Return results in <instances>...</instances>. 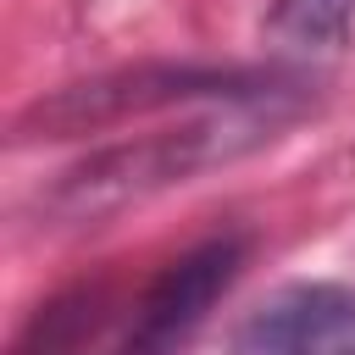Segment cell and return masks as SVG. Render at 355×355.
I'll return each mask as SVG.
<instances>
[{"label": "cell", "mask_w": 355, "mask_h": 355, "mask_svg": "<svg viewBox=\"0 0 355 355\" xmlns=\"http://www.w3.org/2000/svg\"><path fill=\"white\" fill-rule=\"evenodd\" d=\"M355 0H272L266 33L288 50H338L349 39Z\"/></svg>", "instance_id": "5"}, {"label": "cell", "mask_w": 355, "mask_h": 355, "mask_svg": "<svg viewBox=\"0 0 355 355\" xmlns=\"http://www.w3.org/2000/svg\"><path fill=\"white\" fill-rule=\"evenodd\" d=\"M244 266V244L239 239H205L194 244L189 255H178L133 305L122 338L105 349V355H178L200 322L211 316V305L233 288Z\"/></svg>", "instance_id": "3"}, {"label": "cell", "mask_w": 355, "mask_h": 355, "mask_svg": "<svg viewBox=\"0 0 355 355\" xmlns=\"http://www.w3.org/2000/svg\"><path fill=\"white\" fill-rule=\"evenodd\" d=\"M255 72H222V67H172V61H144V67H116L94 72L83 83L50 89L33 105L17 111L11 144H44V139H83L105 133L139 116H155L166 105H194V100H239L255 94Z\"/></svg>", "instance_id": "2"}, {"label": "cell", "mask_w": 355, "mask_h": 355, "mask_svg": "<svg viewBox=\"0 0 355 355\" xmlns=\"http://www.w3.org/2000/svg\"><path fill=\"white\" fill-rule=\"evenodd\" d=\"M233 355H355V288L288 283L266 294L233 327Z\"/></svg>", "instance_id": "4"}, {"label": "cell", "mask_w": 355, "mask_h": 355, "mask_svg": "<svg viewBox=\"0 0 355 355\" xmlns=\"http://www.w3.org/2000/svg\"><path fill=\"white\" fill-rule=\"evenodd\" d=\"M277 122H283L277 94L255 89V94L222 100L211 111H194L178 128H150V133L100 144L39 194V216H44V227H100V222L200 178L205 166H222V161L266 144Z\"/></svg>", "instance_id": "1"}]
</instances>
